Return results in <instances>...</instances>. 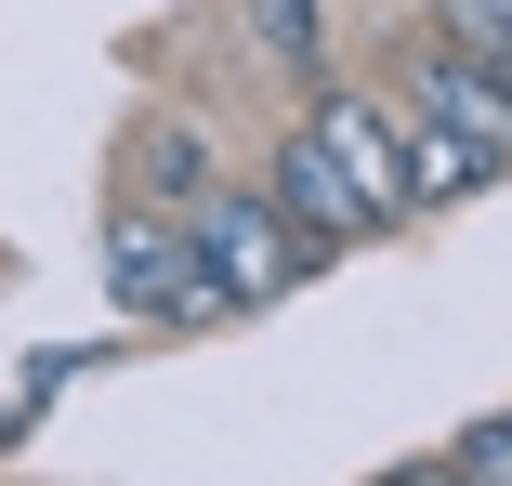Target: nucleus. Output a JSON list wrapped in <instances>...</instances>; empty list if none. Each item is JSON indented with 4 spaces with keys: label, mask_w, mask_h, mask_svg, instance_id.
Wrapping results in <instances>:
<instances>
[{
    "label": "nucleus",
    "mask_w": 512,
    "mask_h": 486,
    "mask_svg": "<svg viewBox=\"0 0 512 486\" xmlns=\"http://www.w3.org/2000/svg\"><path fill=\"white\" fill-rule=\"evenodd\" d=\"M473 486H512V408H486V421H460V447H447Z\"/></svg>",
    "instance_id": "obj_9"
},
{
    "label": "nucleus",
    "mask_w": 512,
    "mask_h": 486,
    "mask_svg": "<svg viewBox=\"0 0 512 486\" xmlns=\"http://www.w3.org/2000/svg\"><path fill=\"white\" fill-rule=\"evenodd\" d=\"M381 486H394V473H381Z\"/></svg>",
    "instance_id": "obj_11"
},
{
    "label": "nucleus",
    "mask_w": 512,
    "mask_h": 486,
    "mask_svg": "<svg viewBox=\"0 0 512 486\" xmlns=\"http://www.w3.org/2000/svg\"><path fill=\"white\" fill-rule=\"evenodd\" d=\"M184 224H197V276L224 289V316H263V303H289V289L329 263L316 237H302V224L263 198V184H224V198H211V211H184Z\"/></svg>",
    "instance_id": "obj_1"
},
{
    "label": "nucleus",
    "mask_w": 512,
    "mask_h": 486,
    "mask_svg": "<svg viewBox=\"0 0 512 486\" xmlns=\"http://www.w3.org/2000/svg\"><path fill=\"white\" fill-rule=\"evenodd\" d=\"M394 486H473V473H460V460H407Z\"/></svg>",
    "instance_id": "obj_10"
},
{
    "label": "nucleus",
    "mask_w": 512,
    "mask_h": 486,
    "mask_svg": "<svg viewBox=\"0 0 512 486\" xmlns=\"http://www.w3.org/2000/svg\"><path fill=\"white\" fill-rule=\"evenodd\" d=\"M250 53L302 92H329V0H250Z\"/></svg>",
    "instance_id": "obj_7"
},
{
    "label": "nucleus",
    "mask_w": 512,
    "mask_h": 486,
    "mask_svg": "<svg viewBox=\"0 0 512 486\" xmlns=\"http://www.w3.org/2000/svg\"><path fill=\"white\" fill-rule=\"evenodd\" d=\"M106 289H119V316H158V329H211L224 316V289L197 276V224L145 211V198L106 224Z\"/></svg>",
    "instance_id": "obj_2"
},
{
    "label": "nucleus",
    "mask_w": 512,
    "mask_h": 486,
    "mask_svg": "<svg viewBox=\"0 0 512 486\" xmlns=\"http://www.w3.org/2000/svg\"><path fill=\"white\" fill-rule=\"evenodd\" d=\"M447 40H460V53H486V66L512 79V0H447Z\"/></svg>",
    "instance_id": "obj_8"
},
{
    "label": "nucleus",
    "mask_w": 512,
    "mask_h": 486,
    "mask_svg": "<svg viewBox=\"0 0 512 486\" xmlns=\"http://www.w3.org/2000/svg\"><path fill=\"white\" fill-rule=\"evenodd\" d=\"M263 198H276V211H289L302 237H316L329 263H342L355 237H381V224H368V198H355V184H342V158L316 145V119H302V132H289V145L263 158Z\"/></svg>",
    "instance_id": "obj_5"
},
{
    "label": "nucleus",
    "mask_w": 512,
    "mask_h": 486,
    "mask_svg": "<svg viewBox=\"0 0 512 486\" xmlns=\"http://www.w3.org/2000/svg\"><path fill=\"white\" fill-rule=\"evenodd\" d=\"M316 145L342 158V184L368 198V224H407V211H434L421 198V158H407V106H381V92H316Z\"/></svg>",
    "instance_id": "obj_4"
},
{
    "label": "nucleus",
    "mask_w": 512,
    "mask_h": 486,
    "mask_svg": "<svg viewBox=\"0 0 512 486\" xmlns=\"http://www.w3.org/2000/svg\"><path fill=\"white\" fill-rule=\"evenodd\" d=\"M394 106H407V119H434V132H460L473 158H499V171H512V79H499L486 53H460L447 27H434V40H407Z\"/></svg>",
    "instance_id": "obj_3"
},
{
    "label": "nucleus",
    "mask_w": 512,
    "mask_h": 486,
    "mask_svg": "<svg viewBox=\"0 0 512 486\" xmlns=\"http://www.w3.org/2000/svg\"><path fill=\"white\" fill-rule=\"evenodd\" d=\"M132 198H145V211H211V198H224L211 132H197V119H145V132H132Z\"/></svg>",
    "instance_id": "obj_6"
}]
</instances>
